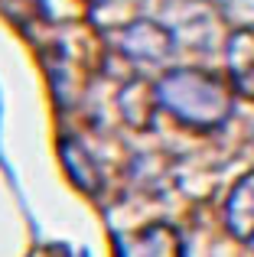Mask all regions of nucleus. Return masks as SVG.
I'll use <instances>...</instances> for the list:
<instances>
[{"label":"nucleus","mask_w":254,"mask_h":257,"mask_svg":"<svg viewBox=\"0 0 254 257\" xmlns=\"http://www.w3.org/2000/svg\"><path fill=\"white\" fill-rule=\"evenodd\" d=\"M160 104L192 127H215L228 117L231 94L215 75L199 69H176L166 72L157 85Z\"/></svg>","instance_id":"1"},{"label":"nucleus","mask_w":254,"mask_h":257,"mask_svg":"<svg viewBox=\"0 0 254 257\" xmlns=\"http://www.w3.org/2000/svg\"><path fill=\"white\" fill-rule=\"evenodd\" d=\"M117 257H183V241L170 225H147L131 238H117Z\"/></svg>","instance_id":"2"},{"label":"nucleus","mask_w":254,"mask_h":257,"mask_svg":"<svg viewBox=\"0 0 254 257\" xmlns=\"http://www.w3.org/2000/svg\"><path fill=\"white\" fill-rule=\"evenodd\" d=\"M121 49L131 59H147V62H160L170 56L173 39L166 30H160L157 23H134L121 33Z\"/></svg>","instance_id":"3"},{"label":"nucleus","mask_w":254,"mask_h":257,"mask_svg":"<svg viewBox=\"0 0 254 257\" xmlns=\"http://www.w3.org/2000/svg\"><path fill=\"white\" fill-rule=\"evenodd\" d=\"M225 225L238 241H254V173L238 179L225 202Z\"/></svg>","instance_id":"4"},{"label":"nucleus","mask_w":254,"mask_h":257,"mask_svg":"<svg viewBox=\"0 0 254 257\" xmlns=\"http://www.w3.org/2000/svg\"><path fill=\"white\" fill-rule=\"evenodd\" d=\"M160 104V94H157V85H147L144 78H134L121 88L117 94V107L127 117L131 127H147L153 120V111Z\"/></svg>","instance_id":"5"},{"label":"nucleus","mask_w":254,"mask_h":257,"mask_svg":"<svg viewBox=\"0 0 254 257\" xmlns=\"http://www.w3.org/2000/svg\"><path fill=\"white\" fill-rule=\"evenodd\" d=\"M59 153H62L65 173L72 176V182L78 189H85V192H98L101 189V173H98V163L91 160V153L85 150V144H78L75 137H65L59 144Z\"/></svg>","instance_id":"6"},{"label":"nucleus","mask_w":254,"mask_h":257,"mask_svg":"<svg viewBox=\"0 0 254 257\" xmlns=\"http://www.w3.org/2000/svg\"><path fill=\"white\" fill-rule=\"evenodd\" d=\"M231 72L244 91H254V33H235L231 36Z\"/></svg>","instance_id":"7"}]
</instances>
